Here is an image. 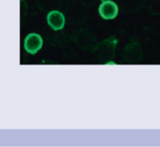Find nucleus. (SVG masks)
I'll use <instances>...</instances> for the list:
<instances>
[{"mask_svg":"<svg viewBox=\"0 0 160 147\" xmlns=\"http://www.w3.org/2000/svg\"><path fill=\"white\" fill-rule=\"evenodd\" d=\"M43 45V39L40 35L37 33L28 34L23 41V48L29 54H36Z\"/></svg>","mask_w":160,"mask_h":147,"instance_id":"1","label":"nucleus"},{"mask_svg":"<svg viewBox=\"0 0 160 147\" xmlns=\"http://www.w3.org/2000/svg\"><path fill=\"white\" fill-rule=\"evenodd\" d=\"M118 6L115 2L112 0H105L99 5L98 12L102 19L112 20L118 14Z\"/></svg>","mask_w":160,"mask_h":147,"instance_id":"2","label":"nucleus"},{"mask_svg":"<svg viewBox=\"0 0 160 147\" xmlns=\"http://www.w3.org/2000/svg\"><path fill=\"white\" fill-rule=\"evenodd\" d=\"M65 16L59 10H51L47 14V23L54 31L61 30L65 26Z\"/></svg>","mask_w":160,"mask_h":147,"instance_id":"3","label":"nucleus"},{"mask_svg":"<svg viewBox=\"0 0 160 147\" xmlns=\"http://www.w3.org/2000/svg\"><path fill=\"white\" fill-rule=\"evenodd\" d=\"M102 1H105V0H102Z\"/></svg>","mask_w":160,"mask_h":147,"instance_id":"4","label":"nucleus"}]
</instances>
